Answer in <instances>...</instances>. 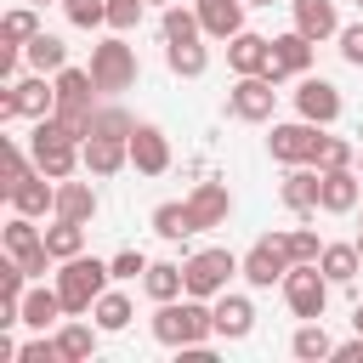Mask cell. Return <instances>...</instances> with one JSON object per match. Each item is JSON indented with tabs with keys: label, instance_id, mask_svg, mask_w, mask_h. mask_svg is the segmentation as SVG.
I'll return each mask as SVG.
<instances>
[{
	"label": "cell",
	"instance_id": "f1b7e54d",
	"mask_svg": "<svg viewBox=\"0 0 363 363\" xmlns=\"http://www.w3.org/2000/svg\"><path fill=\"white\" fill-rule=\"evenodd\" d=\"M289 352H295L301 363H318V357H335V340H329V329H323V318H301V329L289 335Z\"/></svg>",
	"mask_w": 363,
	"mask_h": 363
},
{
	"label": "cell",
	"instance_id": "f5cc1de1",
	"mask_svg": "<svg viewBox=\"0 0 363 363\" xmlns=\"http://www.w3.org/2000/svg\"><path fill=\"white\" fill-rule=\"evenodd\" d=\"M357 11H363V0H357Z\"/></svg>",
	"mask_w": 363,
	"mask_h": 363
},
{
	"label": "cell",
	"instance_id": "e0dca14e",
	"mask_svg": "<svg viewBox=\"0 0 363 363\" xmlns=\"http://www.w3.org/2000/svg\"><path fill=\"white\" fill-rule=\"evenodd\" d=\"M227 68H233V74H267V68H272V40L255 34V28L233 34V40H227Z\"/></svg>",
	"mask_w": 363,
	"mask_h": 363
},
{
	"label": "cell",
	"instance_id": "d6a6232c",
	"mask_svg": "<svg viewBox=\"0 0 363 363\" xmlns=\"http://www.w3.org/2000/svg\"><path fill=\"white\" fill-rule=\"evenodd\" d=\"M153 233H159V238H170V244H176V238H193L199 227H193V210H187V199H182V204H176V199H164V204L153 210Z\"/></svg>",
	"mask_w": 363,
	"mask_h": 363
},
{
	"label": "cell",
	"instance_id": "816d5d0a",
	"mask_svg": "<svg viewBox=\"0 0 363 363\" xmlns=\"http://www.w3.org/2000/svg\"><path fill=\"white\" fill-rule=\"evenodd\" d=\"M147 6H170V0H147Z\"/></svg>",
	"mask_w": 363,
	"mask_h": 363
},
{
	"label": "cell",
	"instance_id": "7a4b0ae2",
	"mask_svg": "<svg viewBox=\"0 0 363 363\" xmlns=\"http://www.w3.org/2000/svg\"><path fill=\"white\" fill-rule=\"evenodd\" d=\"M108 284H113V267L96 261V255H68L62 272H57V295H62L68 318H91V306H96V295Z\"/></svg>",
	"mask_w": 363,
	"mask_h": 363
},
{
	"label": "cell",
	"instance_id": "5bb4252c",
	"mask_svg": "<svg viewBox=\"0 0 363 363\" xmlns=\"http://www.w3.org/2000/svg\"><path fill=\"white\" fill-rule=\"evenodd\" d=\"M318 193H323V170H318V164H289L278 199H284L295 216H318Z\"/></svg>",
	"mask_w": 363,
	"mask_h": 363
},
{
	"label": "cell",
	"instance_id": "9a60e30c",
	"mask_svg": "<svg viewBox=\"0 0 363 363\" xmlns=\"http://www.w3.org/2000/svg\"><path fill=\"white\" fill-rule=\"evenodd\" d=\"M187 210H193V227H199V233L221 227V221L233 216V193H227V182H199V187L187 193Z\"/></svg>",
	"mask_w": 363,
	"mask_h": 363
},
{
	"label": "cell",
	"instance_id": "d590c367",
	"mask_svg": "<svg viewBox=\"0 0 363 363\" xmlns=\"http://www.w3.org/2000/svg\"><path fill=\"white\" fill-rule=\"evenodd\" d=\"M0 238H6V255H17V261H23V255H34V250L45 244V233H40V227H34V216H23V210L6 221V233H0Z\"/></svg>",
	"mask_w": 363,
	"mask_h": 363
},
{
	"label": "cell",
	"instance_id": "4dcf8cb0",
	"mask_svg": "<svg viewBox=\"0 0 363 363\" xmlns=\"http://www.w3.org/2000/svg\"><path fill=\"white\" fill-rule=\"evenodd\" d=\"M23 62H28L34 74H57V68H68V45H62L57 34H45V28H40V34L23 45Z\"/></svg>",
	"mask_w": 363,
	"mask_h": 363
},
{
	"label": "cell",
	"instance_id": "484cf974",
	"mask_svg": "<svg viewBox=\"0 0 363 363\" xmlns=\"http://www.w3.org/2000/svg\"><path fill=\"white\" fill-rule=\"evenodd\" d=\"M142 289H147V301L159 306V301H176V295H187V272H182V261H147V272H142Z\"/></svg>",
	"mask_w": 363,
	"mask_h": 363
},
{
	"label": "cell",
	"instance_id": "b9f144b4",
	"mask_svg": "<svg viewBox=\"0 0 363 363\" xmlns=\"http://www.w3.org/2000/svg\"><path fill=\"white\" fill-rule=\"evenodd\" d=\"M28 170H34V153H23L17 142H6V182H0V187L11 193V187H17L23 176H28Z\"/></svg>",
	"mask_w": 363,
	"mask_h": 363
},
{
	"label": "cell",
	"instance_id": "30bf717a",
	"mask_svg": "<svg viewBox=\"0 0 363 363\" xmlns=\"http://www.w3.org/2000/svg\"><path fill=\"white\" fill-rule=\"evenodd\" d=\"M295 113L312 119V125H335V119H340V91H335L329 79L301 74V85H295Z\"/></svg>",
	"mask_w": 363,
	"mask_h": 363
},
{
	"label": "cell",
	"instance_id": "603a6c76",
	"mask_svg": "<svg viewBox=\"0 0 363 363\" xmlns=\"http://www.w3.org/2000/svg\"><path fill=\"white\" fill-rule=\"evenodd\" d=\"M96 340H102L96 318H91V323H79V318H62V329H57L62 363H91V357H96Z\"/></svg>",
	"mask_w": 363,
	"mask_h": 363
},
{
	"label": "cell",
	"instance_id": "7c38bea8",
	"mask_svg": "<svg viewBox=\"0 0 363 363\" xmlns=\"http://www.w3.org/2000/svg\"><path fill=\"white\" fill-rule=\"evenodd\" d=\"M210 312H216V340H244V335L255 329V301H250V295L221 289V295L210 301Z\"/></svg>",
	"mask_w": 363,
	"mask_h": 363
},
{
	"label": "cell",
	"instance_id": "8fae6325",
	"mask_svg": "<svg viewBox=\"0 0 363 363\" xmlns=\"http://www.w3.org/2000/svg\"><path fill=\"white\" fill-rule=\"evenodd\" d=\"M130 164H136V176H164L170 170V136L159 125H136L130 130Z\"/></svg>",
	"mask_w": 363,
	"mask_h": 363
},
{
	"label": "cell",
	"instance_id": "7dc6e473",
	"mask_svg": "<svg viewBox=\"0 0 363 363\" xmlns=\"http://www.w3.org/2000/svg\"><path fill=\"white\" fill-rule=\"evenodd\" d=\"M352 329H357V335H363V301H357V306H352Z\"/></svg>",
	"mask_w": 363,
	"mask_h": 363
},
{
	"label": "cell",
	"instance_id": "4316f807",
	"mask_svg": "<svg viewBox=\"0 0 363 363\" xmlns=\"http://www.w3.org/2000/svg\"><path fill=\"white\" fill-rule=\"evenodd\" d=\"M57 318H68V306H62L57 284H51V289H45V284H34V289L23 295V323H28V329H51Z\"/></svg>",
	"mask_w": 363,
	"mask_h": 363
},
{
	"label": "cell",
	"instance_id": "ffe728a7",
	"mask_svg": "<svg viewBox=\"0 0 363 363\" xmlns=\"http://www.w3.org/2000/svg\"><path fill=\"white\" fill-rule=\"evenodd\" d=\"M289 11H295V28H301L312 45H323V40L340 34V11H335V0H289Z\"/></svg>",
	"mask_w": 363,
	"mask_h": 363
},
{
	"label": "cell",
	"instance_id": "52a82bcc",
	"mask_svg": "<svg viewBox=\"0 0 363 363\" xmlns=\"http://www.w3.org/2000/svg\"><path fill=\"white\" fill-rule=\"evenodd\" d=\"M278 289H284V301H289V312H295V318H323V306H329V289H335V284H329V272H323L318 261H295V267L284 272V284H278Z\"/></svg>",
	"mask_w": 363,
	"mask_h": 363
},
{
	"label": "cell",
	"instance_id": "3957f363",
	"mask_svg": "<svg viewBox=\"0 0 363 363\" xmlns=\"http://www.w3.org/2000/svg\"><path fill=\"white\" fill-rule=\"evenodd\" d=\"M28 153H34V170H45L51 182H68L85 159H79V142L62 130V119L57 113H45V119H34V142H28Z\"/></svg>",
	"mask_w": 363,
	"mask_h": 363
},
{
	"label": "cell",
	"instance_id": "74e56055",
	"mask_svg": "<svg viewBox=\"0 0 363 363\" xmlns=\"http://www.w3.org/2000/svg\"><path fill=\"white\" fill-rule=\"evenodd\" d=\"M130 130H136V119L119 102H96L91 108V136H130Z\"/></svg>",
	"mask_w": 363,
	"mask_h": 363
},
{
	"label": "cell",
	"instance_id": "cb8c5ba5",
	"mask_svg": "<svg viewBox=\"0 0 363 363\" xmlns=\"http://www.w3.org/2000/svg\"><path fill=\"white\" fill-rule=\"evenodd\" d=\"M11 85H17V108H23V119H45V113H57V79L28 74V79H11Z\"/></svg>",
	"mask_w": 363,
	"mask_h": 363
},
{
	"label": "cell",
	"instance_id": "c3c4849f",
	"mask_svg": "<svg viewBox=\"0 0 363 363\" xmlns=\"http://www.w3.org/2000/svg\"><path fill=\"white\" fill-rule=\"evenodd\" d=\"M250 6H278V0H250Z\"/></svg>",
	"mask_w": 363,
	"mask_h": 363
},
{
	"label": "cell",
	"instance_id": "bcb514c9",
	"mask_svg": "<svg viewBox=\"0 0 363 363\" xmlns=\"http://www.w3.org/2000/svg\"><path fill=\"white\" fill-rule=\"evenodd\" d=\"M335 357H340V363H363V335H357V340H340Z\"/></svg>",
	"mask_w": 363,
	"mask_h": 363
},
{
	"label": "cell",
	"instance_id": "836d02e7",
	"mask_svg": "<svg viewBox=\"0 0 363 363\" xmlns=\"http://www.w3.org/2000/svg\"><path fill=\"white\" fill-rule=\"evenodd\" d=\"M45 250H51L57 261L85 255V221H62V216H51V227H45Z\"/></svg>",
	"mask_w": 363,
	"mask_h": 363
},
{
	"label": "cell",
	"instance_id": "f35d334b",
	"mask_svg": "<svg viewBox=\"0 0 363 363\" xmlns=\"http://www.w3.org/2000/svg\"><path fill=\"white\" fill-rule=\"evenodd\" d=\"M312 164H318V170H346V164H357V147H352L346 136H323Z\"/></svg>",
	"mask_w": 363,
	"mask_h": 363
},
{
	"label": "cell",
	"instance_id": "4fadbf2b",
	"mask_svg": "<svg viewBox=\"0 0 363 363\" xmlns=\"http://www.w3.org/2000/svg\"><path fill=\"white\" fill-rule=\"evenodd\" d=\"M312 68V40L301 34V28H289V34H272V79H301Z\"/></svg>",
	"mask_w": 363,
	"mask_h": 363
},
{
	"label": "cell",
	"instance_id": "ab89813d",
	"mask_svg": "<svg viewBox=\"0 0 363 363\" xmlns=\"http://www.w3.org/2000/svg\"><path fill=\"white\" fill-rule=\"evenodd\" d=\"M62 17L74 28H108V0H62Z\"/></svg>",
	"mask_w": 363,
	"mask_h": 363
},
{
	"label": "cell",
	"instance_id": "8d00e7d4",
	"mask_svg": "<svg viewBox=\"0 0 363 363\" xmlns=\"http://www.w3.org/2000/svg\"><path fill=\"white\" fill-rule=\"evenodd\" d=\"M40 34V17H34V6H11L6 17H0V45H28Z\"/></svg>",
	"mask_w": 363,
	"mask_h": 363
},
{
	"label": "cell",
	"instance_id": "ba28073f",
	"mask_svg": "<svg viewBox=\"0 0 363 363\" xmlns=\"http://www.w3.org/2000/svg\"><path fill=\"white\" fill-rule=\"evenodd\" d=\"M272 108H278V79L272 74H238L233 79V91H227V113L233 119L261 125V119H272Z\"/></svg>",
	"mask_w": 363,
	"mask_h": 363
},
{
	"label": "cell",
	"instance_id": "9c48e42d",
	"mask_svg": "<svg viewBox=\"0 0 363 363\" xmlns=\"http://www.w3.org/2000/svg\"><path fill=\"white\" fill-rule=\"evenodd\" d=\"M318 142H323V125H312V119H289V125H272L267 153H272L278 164H312V159H318Z\"/></svg>",
	"mask_w": 363,
	"mask_h": 363
},
{
	"label": "cell",
	"instance_id": "60d3db41",
	"mask_svg": "<svg viewBox=\"0 0 363 363\" xmlns=\"http://www.w3.org/2000/svg\"><path fill=\"white\" fill-rule=\"evenodd\" d=\"M142 11H147V0H108V28L113 34H130L142 23Z\"/></svg>",
	"mask_w": 363,
	"mask_h": 363
},
{
	"label": "cell",
	"instance_id": "2e32d148",
	"mask_svg": "<svg viewBox=\"0 0 363 363\" xmlns=\"http://www.w3.org/2000/svg\"><path fill=\"white\" fill-rule=\"evenodd\" d=\"M199 6V23H204V40H233V34H244V11H250V0H193Z\"/></svg>",
	"mask_w": 363,
	"mask_h": 363
},
{
	"label": "cell",
	"instance_id": "ac0fdd59",
	"mask_svg": "<svg viewBox=\"0 0 363 363\" xmlns=\"http://www.w3.org/2000/svg\"><path fill=\"white\" fill-rule=\"evenodd\" d=\"M6 199H11V210H23V216H57V182H51L45 170H28Z\"/></svg>",
	"mask_w": 363,
	"mask_h": 363
},
{
	"label": "cell",
	"instance_id": "db71d44e",
	"mask_svg": "<svg viewBox=\"0 0 363 363\" xmlns=\"http://www.w3.org/2000/svg\"><path fill=\"white\" fill-rule=\"evenodd\" d=\"M357 164H363V153H357Z\"/></svg>",
	"mask_w": 363,
	"mask_h": 363
},
{
	"label": "cell",
	"instance_id": "d4e9b609",
	"mask_svg": "<svg viewBox=\"0 0 363 363\" xmlns=\"http://www.w3.org/2000/svg\"><path fill=\"white\" fill-rule=\"evenodd\" d=\"M57 216L91 227V221H96V187H91V182H74V176L57 182Z\"/></svg>",
	"mask_w": 363,
	"mask_h": 363
},
{
	"label": "cell",
	"instance_id": "d6986e66",
	"mask_svg": "<svg viewBox=\"0 0 363 363\" xmlns=\"http://www.w3.org/2000/svg\"><path fill=\"white\" fill-rule=\"evenodd\" d=\"M363 204V176L346 164V170H323V193H318V210H329V216H346V210H357Z\"/></svg>",
	"mask_w": 363,
	"mask_h": 363
},
{
	"label": "cell",
	"instance_id": "ee69618b",
	"mask_svg": "<svg viewBox=\"0 0 363 363\" xmlns=\"http://www.w3.org/2000/svg\"><path fill=\"white\" fill-rule=\"evenodd\" d=\"M289 255H295V261H318V255H323L318 233H312V227H289Z\"/></svg>",
	"mask_w": 363,
	"mask_h": 363
},
{
	"label": "cell",
	"instance_id": "f6af8a7d",
	"mask_svg": "<svg viewBox=\"0 0 363 363\" xmlns=\"http://www.w3.org/2000/svg\"><path fill=\"white\" fill-rule=\"evenodd\" d=\"M340 57L352 62V68H363V23H340Z\"/></svg>",
	"mask_w": 363,
	"mask_h": 363
},
{
	"label": "cell",
	"instance_id": "e575fe53",
	"mask_svg": "<svg viewBox=\"0 0 363 363\" xmlns=\"http://www.w3.org/2000/svg\"><path fill=\"white\" fill-rule=\"evenodd\" d=\"M318 267L329 272V284H352V278L363 272V255H357V244H323Z\"/></svg>",
	"mask_w": 363,
	"mask_h": 363
},
{
	"label": "cell",
	"instance_id": "7bdbcfd3",
	"mask_svg": "<svg viewBox=\"0 0 363 363\" xmlns=\"http://www.w3.org/2000/svg\"><path fill=\"white\" fill-rule=\"evenodd\" d=\"M108 267H113V284H130V278H142V272H147V255H142V250H119Z\"/></svg>",
	"mask_w": 363,
	"mask_h": 363
},
{
	"label": "cell",
	"instance_id": "f546056e",
	"mask_svg": "<svg viewBox=\"0 0 363 363\" xmlns=\"http://www.w3.org/2000/svg\"><path fill=\"white\" fill-rule=\"evenodd\" d=\"M159 34H164V45H176V40H204L199 6H182V0H170V6H164V17H159Z\"/></svg>",
	"mask_w": 363,
	"mask_h": 363
},
{
	"label": "cell",
	"instance_id": "681fc988",
	"mask_svg": "<svg viewBox=\"0 0 363 363\" xmlns=\"http://www.w3.org/2000/svg\"><path fill=\"white\" fill-rule=\"evenodd\" d=\"M357 255H363V233H357Z\"/></svg>",
	"mask_w": 363,
	"mask_h": 363
},
{
	"label": "cell",
	"instance_id": "277c9868",
	"mask_svg": "<svg viewBox=\"0 0 363 363\" xmlns=\"http://www.w3.org/2000/svg\"><path fill=\"white\" fill-rule=\"evenodd\" d=\"M182 272H187V295H199V301H216L238 272H244V255H233V250H221V244H210V250H193L187 261H182Z\"/></svg>",
	"mask_w": 363,
	"mask_h": 363
},
{
	"label": "cell",
	"instance_id": "83f0119b",
	"mask_svg": "<svg viewBox=\"0 0 363 363\" xmlns=\"http://www.w3.org/2000/svg\"><path fill=\"white\" fill-rule=\"evenodd\" d=\"M164 68L176 79H199L210 68V45L204 40H176V45H164Z\"/></svg>",
	"mask_w": 363,
	"mask_h": 363
},
{
	"label": "cell",
	"instance_id": "f907efd6",
	"mask_svg": "<svg viewBox=\"0 0 363 363\" xmlns=\"http://www.w3.org/2000/svg\"><path fill=\"white\" fill-rule=\"evenodd\" d=\"M28 6H51V0H28Z\"/></svg>",
	"mask_w": 363,
	"mask_h": 363
},
{
	"label": "cell",
	"instance_id": "7402d4cb",
	"mask_svg": "<svg viewBox=\"0 0 363 363\" xmlns=\"http://www.w3.org/2000/svg\"><path fill=\"white\" fill-rule=\"evenodd\" d=\"M79 159H85L91 176H113V170L130 164V136H85Z\"/></svg>",
	"mask_w": 363,
	"mask_h": 363
},
{
	"label": "cell",
	"instance_id": "6da1fadb",
	"mask_svg": "<svg viewBox=\"0 0 363 363\" xmlns=\"http://www.w3.org/2000/svg\"><path fill=\"white\" fill-rule=\"evenodd\" d=\"M216 335V312H210V301H199V295H176V301H159V312H153V340L159 346H204Z\"/></svg>",
	"mask_w": 363,
	"mask_h": 363
},
{
	"label": "cell",
	"instance_id": "5b68a950",
	"mask_svg": "<svg viewBox=\"0 0 363 363\" xmlns=\"http://www.w3.org/2000/svg\"><path fill=\"white\" fill-rule=\"evenodd\" d=\"M295 267V255H289V233H261L250 250H244V284L250 289H272V284H284V272Z\"/></svg>",
	"mask_w": 363,
	"mask_h": 363
},
{
	"label": "cell",
	"instance_id": "1f68e13d",
	"mask_svg": "<svg viewBox=\"0 0 363 363\" xmlns=\"http://www.w3.org/2000/svg\"><path fill=\"white\" fill-rule=\"evenodd\" d=\"M91 318H96V329H102V335H119V329L136 318V306H130V295H125V289H102V295H96V306H91Z\"/></svg>",
	"mask_w": 363,
	"mask_h": 363
},
{
	"label": "cell",
	"instance_id": "44dd1931",
	"mask_svg": "<svg viewBox=\"0 0 363 363\" xmlns=\"http://www.w3.org/2000/svg\"><path fill=\"white\" fill-rule=\"evenodd\" d=\"M57 79V108H68V113H91L96 108V79H91V68H57L51 74Z\"/></svg>",
	"mask_w": 363,
	"mask_h": 363
},
{
	"label": "cell",
	"instance_id": "8992f818",
	"mask_svg": "<svg viewBox=\"0 0 363 363\" xmlns=\"http://www.w3.org/2000/svg\"><path fill=\"white\" fill-rule=\"evenodd\" d=\"M136 74H142V62H136V45H125V34H108L102 45H91V79H96V91H130Z\"/></svg>",
	"mask_w": 363,
	"mask_h": 363
}]
</instances>
